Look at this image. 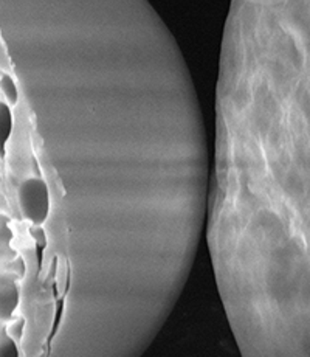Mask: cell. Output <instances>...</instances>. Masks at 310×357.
<instances>
[{"label": "cell", "mask_w": 310, "mask_h": 357, "mask_svg": "<svg viewBox=\"0 0 310 357\" xmlns=\"http://www.w3.org/2000/svg\"><path fill=\"white\" fill-rule=\"evenodd\" d=\"M0 357H19V349L15 340L10 337L0 340Z\"/></svg>", "instance_id": "52a82bcc"}, {"label": "cell", "mask_w": 310, "mask_h": 357, "mask_svg": "<svg viewBox=\"0 0 310 357\" xmlns=\"http://www.w3.org/2000/svg\"><path fill=\"white\" fill-rule=\"evenodd\" d=\"M19 208L22 216L34 225H44L52 213V196L47 182L40 177H29L19 185Z\"/></svg>", "instance_id": "7a4b0ae2"}, {"label": "cell", "mask_w": 310, "mask_h": 357, "mask_svg": "<svg viewBox=\"0 0 310 357\" xmlns=\"http://www.w3.org/2000/svg\"><path fill=\"white\" fill-rule=\"evenodd\" d=\"M19 306V291L13 280L2 277L0 278V320H11L13 314Z\"/></svg>", "instance_id": "3957f363"}, {"label": "cell", "mask_w": 310, "mask_h": 357, "mask_svg": "<svg viewBox=\"0 0 310 357\" xmlns=\"http://www.w3.org/2000/svg\"><path fill=\"white\" fill-rule=\"evenodd\" d=\"M24 328H25V320L19 319L16 321H13V324L6 328V334H8V337L15 342H20L24 337Z\"/></svg>", "instance_id": "8992f818"}, {"label": "cell", "mask_w": 310, "mask_h": 357, "mask_svg": "<svg viewBox=\"0 0 310 357\" xmlns=\"http://www.w3.org/2000/svg\"><path fill=\"white\" fill-rule=\"evenodd\" d=\"M0 183H2V176H0Z\"/></svg>", "instance_id": "9c48e42d"}, {"label": "cell", "mask_w": 310, "mask_h": 357, "mask_svg": "<svg viewBox=\"0 0 310 357\" xmlns=\"http://www.w3.org/2000/svg\"><path fill=\"white\" fill-rule=\"evenodd\" d=\"M0 91H2L5 100L8 101L6 105H8L10 107L17 106V102L20 100V95H19V91H17L16 81L10 73H2V77H0Z\"/></svg>", "instance_id": "5b68a950"}, {"label": "cell", "mask_w": 310, "mask_h": 357, "mask_svg": "<svg viewBox=\"0 0 310 357\" xmlns=\"http://www.w3.org/2000/svg\"><path fill=\"white\" fill-rule=\"evenodd\" d=\"M242 2L256 6H279L292 2V0H242Z\"/></svg>", "instance_id": "ba28073f"}, {"label": "cell", "mask_w": 310, "mask_h": 357, "mask_svg": "<svg viewBox=\"0 0 310 357\" xmlns=\"http://www.w3.org/2000/svg\"><path fill=\"white\" fill-rule=\"evenodd\" d=\"M13 132V112L5 101H0V159L6 154V143Z\"/></svg>", "instance_id": "277c9868"}, {"label": "cell", "mask_w": 310, "mask_h": 357, "mask_svg": "<svg viewBox=\"0 0 310 357\" xmlns=\"http://www.w3.org/2000/svg\"><path fill=\"white\" fill-rule=\"evenodd\" d=\"M309 0H233L217 79L211 191L219 244H277L309 263Z\"/></svg>", "instance_id": "6da1fadb"}]
</instances>
